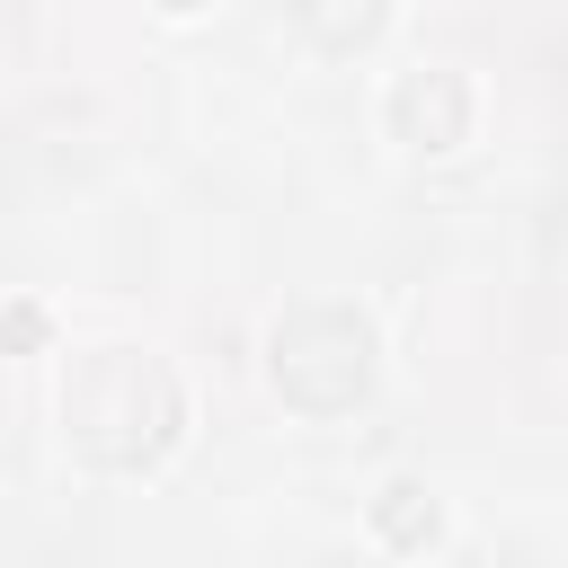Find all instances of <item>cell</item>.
Instances as JSON below:
<instances>
[{
	"instance_id": "277c9868",
	"label": "cell",
	"mask_w": 568,
	"mask_h": 568,
	"mask_svg": "<svg viewBox=\"0 0 568 568\" xmlns=\"http://www.w3.org/2000/svg\"><path fill=\"white\" fill-rule=\"evenodd\" d=\"M373 532H382L390 550H426V541L444 532L435 488H426V479H382V497H373Z\"/></svg>"
},
{
	"instance_id": "5b68a950",
	"label": "cell",
	"mask_w": 568,
	"mask_h": 568,
	"mask_svg": "<svg viewBox=\"0 0 568 568\" xmlns=\"http://www.w3.org/2000/svg\"><path fill=\"white\" fill-rule=\"evenodd\" d=\"M0 337H18V346H27V337H44V311H36V302H18V311L0 320Z\"/></svg>"
},
{
	"instance_id": "7a4b0ae2",
	"label": "cell",
	"mask_w": 568,
	"mask_h": 568,
	"mask_svg": "<svg viewBox=\"0 0 568 568\" xmlns=\"http://www.w3.org/2000/svg\"><path fill=\"white\" fill-rule=\"evenodd\" d=\"M266 373H275V390H284L293 408L337 417V408H355V399L373 390V328H364L346 302H302V311L275 320Z\"/></svg>"
},
{
	"instance_id": "3957f363",
	"label": "cell",
	"mask_w": 568,
	"mask_h": 568,
	"mask_svg": "<svg viewBox=\"0 0 568 568\" xmlns=\"http://www.w3.org/2000/svg\"><path fill=\"white\" fill-rule=\"evenodd\" d=\"M470 115H479V89L453 71V62H417L382 89V124L408 142V151H453L470 142Z\"/></svg>"
},
{
	"instance_id": "6da1fadb",
	"label": "cell",
	"mask_w": 568,
	"mask_h": 568,
	"mask_svg": "<svg viewBox=\"0 0 568 568\" xmlns=\"http://www.w3.org/2000/svg\"><path fill=\"white\" fill-rule=\"evenodd\" d=\"M178 417H186V399H178L169 364L142 355V346H98V355H80V373H71V390H62V435H71V453L98 462V470H142V462H160V453L178 444Z\"/></svg>"
}]
</instances>
